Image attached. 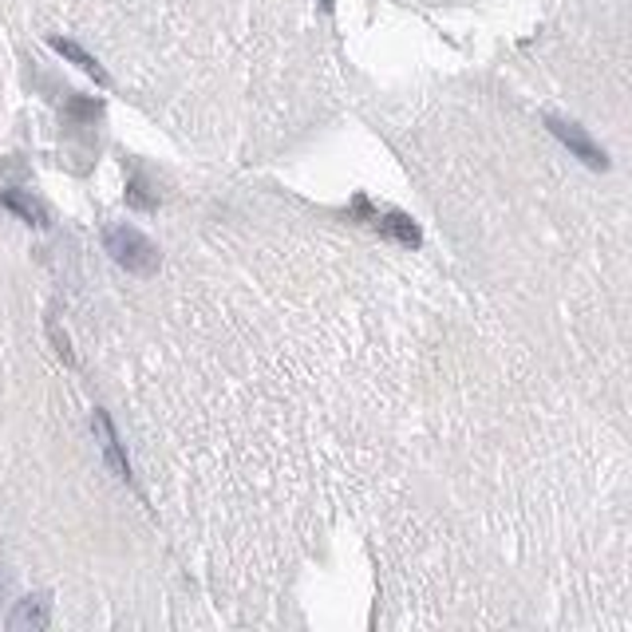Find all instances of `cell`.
Listing matches in <instances>:
<instances>
[{"label":"cell","mask_w":632,"mask_h":632,"mask_svg":"<svg viewBox=\"0 0 632 632\" xmlns=\"http://www.w3.org/2000/svg\"><path fill=\"white\" fill-rule=\"evenodd\" d=\"M0 202H4V206H8V210H13V214H20V217H24V222H32V225H44V206H40V202H32V198H28V194H20V190H4V194H0Z\"/></svg>","instance_id":"obj_6"},{"label":"cell","mask_w":632,"mask_h":632,"mask_svg":"<svg viewBox=\"0 0 632 632\" xmlns=\"http://www.w3.org/2000/svg\"><path fill=\"white\" fill-rule=\"evenodd\" d=\"M95 431H99V439H103V451H107V462L115 467L118 478H127L131 482V467H127V459H123V447H118V439H115V427H111V419H107L103 411L95 415Z\"/></svg>","instance_id":"obj_3"},{"label":"cell","mask_w":632,"mask_h":632,"mask_svg":"<svg viewBox=\"0 0 632 632\" xmlns=\"http://www.w3.org/2000/svg\"><path fill=\"white\" fill-rule=\"evenodd\" d=\"M48 625V597H28L8 617V628H44Z\"/></svg>","instance_id":"obj_4"},{"label":"cell","mask_w":632,"mask_h":632,"mask_svg":"<svg viewBox=\"0 0 632 632\" xmlns=\"http://www.w3.org/2000/svg\"><path fill=\"white\" fill-rule=\"evenodd\" d=\"M546 127H549V131L557 135L561 143H566L569 151L577 154L585 166H592V171H609V154L601 151V146L592 143V138H589L585 131H581L577 123H566V118H553V115H549V118H546Z\"/></svg>","instance_id":"obj_2"},{"label":"cell","mask_w":632,"mask_h":632,"mask_svg":"<svg viewBox=\"0 0 632 632\" xmlns=\"http://www.w3.org/2000/svg\"><path fill=\"white\" fill-rule=\"evenodd\" d=\"M375 222H380V225H383V230H388V233H395V237H399L403 245H419V225H415L408 214H399V210H388V214H380V217H375Z\"/></svg>","instance_id":"obj_5"},{"label":"cell","mask_w":632,"mask_h":632,"mask_svg":"<svg viewBox=\"0 0 632 632\" xmlns=\"http://www.w3.org/2000/svg\"><path fill=\"white\" fill-rule=\"evenodd\" d=\"M103 241H107V250H111V257L123 265V269H131V273H154L158 253H154V245L146 241L143 233L127 230V225H115V230L103 233Z\"/></svg>","instance_id":"obj_1"},{"label":"cell","mask_w":632,"mask_h":632,"mask_svg":"<svg viewBox=\"0 0 632 632\" xmlns=\"http://www.w3.org/2000/svg\"><path fill=\"white\" fill-rule=\"evenodd\" d=\"M52 48H56V52H64L67 59H72V64H79V67H83V72H87V75H95V79H99V83H103V79H107V75H103V67H99V64H95V59H92V56H87V52H83V48H75V44H67V40H52Z\"/></svg>","instance_id":"obj_7"}]
</instances>
